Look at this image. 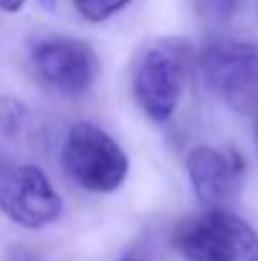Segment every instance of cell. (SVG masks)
<instances>
[{
	"label": "cell",
	"instance_id": "13",
	"mask_svg": "<svg viewBox=\"0 0 258 261\" xmlns=\"http://www.w3.org/2000/svg\"><path fill=\"white\" fill-rule=\"evenodd\" d=\"M38 3H41L43 8H48V10H51V8H56V0H38Z\"/></svg>",
	"mask_w": 258,
	"mask_h": 261
},
{
	"label": "cell",
	"instance_id": "1",
	"mask_svg": "<svg viewBox=\"0 0 258 261\" xmlns=\"http://www.w3.org/2000/svg\"><path fill=\"white\" fill-rule=\"evenodd\" d=\"M172 244L187 261H258L253 226L225 208L185 218L175 228Z\"/></svg>",
	"mask_w": 258,
	"mask_h": 261
},
{
	"label": "cell",
	"instance_id": "15",
	"mask_svg": "<svg viewBox=\"0 0 258 261\" xmlns=\"http://www.w3.org/2000/svg\"><path fill=\"white\" fill-rule=\"evenodd\" d=\"M256 117H258V114H256ZM256 135H258V119H256Z\"/></svg>",
	"mask_w": 258,
	"mask_h": 261
},
{
	"label": "cell",
	"instance_id": "8",
	"mask_svg": "<svg viewBox=\"0 0 258 261\" xmlns=\"http://www.w3.org/2000/svg\"><path fill=\"white\" fill-rule=\"evenodd\" d=\"M28 109L13 99V96H0V135L5 137H18L28 127Z\"/></svg>",
	"mask_w": 258,
	"mask_h": 261
},
{
	"label": "cell",
	"instance_id": "11",
	"mask_svg": "<svg viewBox=\"0 0 258 261\" xmlns=\"http://www.w3.org/2000/svg\"><path fill=\"white\" fill-rule=\"evenodd\" d=\"M23 5H25V0H0V10H5V13H18V10H23Z\"/></svg>",
	"mask_w": 258,
	"mask_h": 261
},
{
	"label": "cell",
	"instance_id": "14",
	"mask_svg": "<svg viewBox=\"0 0 258 261\" xmlns=\"http://www.w3.org/2000/svg\"><path fill=\"white\" fill-rule=\"evenodd\" d=\"M119 261H137V259H132V256H124V259H119Z\"/></svg>",
	"mask_w": 258,
	"mask_h": 261
},
{
	"label": "cell",
	"instance_id": "6",
	"mask_svg": "<svg viewBox=\"0 0 258 261\" xmlns=\"http://www.w3.org/2000/svg\"><path fill=\"white\" fill-rule=\"evenodd\" d=\"M0 211L13 223L38 231L61 218L64 203L41 168L15 165L0 170Z\"/></svg>",
	"mask_w": 258,
	"mask_h": 261
},
{
	"label": "cell",
	"instance_id": "10",
	"mask_svg": "<svg viewBox=\"0 0 258 261\" xmlns=\"http://www.w3.org/2000/svg\"><path fill=\"white\" fill-rule=\"evenodd\" d=\"M238 3L241 0H195V8L208 23H228L238 10Z\"/></svg>",
	"mask_w": 258,
	"mask_h": 261
},
{
	"label": "cell",
	"instance_id": "3",
	"mask_svg": "<svg viewBox=\"0 0 258 261\" xmlns=\"http://www.w3.org/2000/svg\"><path fill=\"white\" fill-rule=\"evenodd\" d=\"M61 163L66 175L91 193H114L129 173V158L122 145L94 122H76L69 129Z\"/></svg>",
	"mask_w": 258,
	"mask_h": 261
},
{
	"label": "cell",
	"instance_id": "4",
	"mask_svg": "<svg viewBox=\"0 0 258 261\" xmlns=\"http://www.w3.org/2000/svg\"><path fill=\"white\" fill-rule=\"evenodd\" d=\"M190 64V46L180 38L155 41L139 59L134 71L137 107L157 124L172 119L185 91V74Z\"/></svg>",
	"mask_w": 258,
	"mask_h": 261
},
{
	"label": "cell",
	"instance_id": "7",
	"mask_svg": "<svg viewBox=\"0 0 258 261\" xmlns=\"http://www.w3.org/2000/svg\"><path fill=\"white\" fill-rule=\"evenodd\" d=\"M185 168L197 200L208 208H223L238 193L246 163L238 152H220L200 145L187 152Z\"/></svg>",
	"mask_w": 258,
	"mask_h": 261
},
{
	"label": "cell",
	"instance_id": "9",
	"mask_svg": "<svg viewBox=\"0 0 258 261\" xmlns=\"http://www.w3.org/2000/svg\"><path fill=\"white\" fill-rule=\"evenodd\" d=\"M76 13L89 20V23H104L109 18H114L117 13H122L132 0H71Z\"/></svg>",
	"mask_w": 258,
	"mask_h": 261
},
{
	"label": "cell",
	"instance_id": "12",
	"mask_svg": "<svg viewBox=\"0 0 258 261\" xmlns=\"http://www.w3.org/2000/svg\"><path fill=\"white\" fill-rule=\"evenodd\" d=\"M246 5H248L251 15H253V18H258V0H246Z\"/></svg>",
	"mask_w": 258,
	"mask_h": 261
},
{
	"label": "cell",
	"instance_id": "5",
	"mask_svg": "<svg viewBox=\"0 0 258 261\" xmlns=\"http://www.w3.org/2000/svg\"><path fill=\"white\" fill-rule=\"evenodd\" d=\"M31 66L41 84L61 96H81L99 76L94 48L71 36H46L31 46Z\"/></svg>",
	"mask_w": 258,
	"mask_h": 261
},
{
	"label": "cell",
	"instance_id": "2",
	"mask_svg": "<svg viewBox=\"0 0 258 261\" xmlns=\"http://www.w3.org/2000/svg\"><path fill=\"white\" fill-rule=\"evenodd\" d=\"M197 66L205 87L236 114H258V41L220 38L208 43Z\"/></svg>",
	"mask_w": 258,
	"mask_h": 261
}]
</instances>
